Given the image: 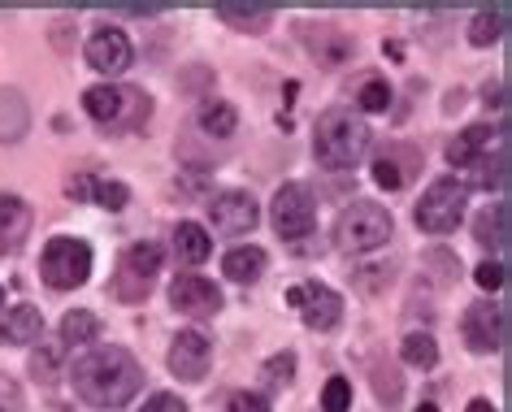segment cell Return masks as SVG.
I'll return each instance as SVG.
<instances>
[{
	"label": "cell",
	"mask_w": 512,
	"mask_h": 412,
	"mask_svg": "<svg viewBox=\"0 0 512 412\" xmlns=\"http://www.w3.org/2000/svg\"><path fill=\"white\" fill-rule=\"evenodd\" d=\"M291 373H296V356H291V352H278V356L265 360V382H270V386H287Z\"/></svg>",
	"instance_id": "obj_33"
},
{
	"label": "cell",
	"mask_w": 512,
	"mask_h": 412,
	"mask_svg": "<svg viewBox=\"0 0 512 412\" xmlns=\"http://www.w3.org/2000/svg\"><path fill=\"white\" fill-rule=\"evenodd\" d=\"M174 252H178V261H187V265H204L209 252H213L209 230H204L200 222H178L174 226Z\"/></svg>",
	"instance_id": "obj_20"
},
{
	"label": "cell",
	"mask_w": 512,
	"mask_h": 412,
	"mask_svg": "<svg viewBox=\"0 0 512 412\" xmlns=\"http://www.w3.org/2000/svg\"><path fill=\"white\" fill-rule=\"evenodd\" d=\"M400 356H404V365H413V369H434L439 365V343H434V334L413 330L400 343Z\"/></svg>",
	"instance_id": "obj_27"
},
{
	"label": "cell",
	"mask_w": 512,
	"mask_h": 412,
	"mask_svg": "<svg viewBox=\"0 0 512 412\" xmlns=\"http://www.w3.org/2000/svg\"><path fill=\"white\" fill-rule=\"evenodd\" d=\"M217 18L230 22V27H235V31L261 35V31H270L274 9H270V5H217Z\"/></svg>",
	"instance_id": "obj_21"
},
{
	"label": "cell",
	"mask_w": 512,
	"mask_h": 412,
	"mask_svg": "<svg viewBox=\"0 0 512 412\" xmlns=\"http://www.w3.org/2000/svg\"><path fill=\"white\" fill-rule=\"evenodd\" d=\"M287 304L300 308V321L309 330H335L343 321V295L326 282H296L287 291Z\"/></svg>",
	"instance_id": "obj_9"
},
{
	"label": "cell",
	"mask_w": 512,
	"mask_h": 412,
	"mask_svg": "<svg viewBox=\"0 0 512 412\" xmlns=\"http://www.w3.org/2000/svg\"><path fill=\"white\" fill-rule=\"evenodd\" d=\"M209 222L217 235H248V230L261 222V209H256V200L248 191H222V196L209 200Z\"/></svg>",
	"instance_id": "obj_11"
},
{
	"label": "cell",
	"mask_w": 512,
	"mask_h": 412,
	"mask_svg": "<svg viewBox=\"0 0 512 412\" xmlns=\"http://www.w3.org/2000/svg\"><path fill=\"white\" fill-rule=\"evenodd\" d=\"M356 105H361L365 113H382V109L391 105V87L382 83V79H369L361 92H356Z\"/></svg>",
	"instance_id": "obj_32"
},
{
	"label": "cell",
	"mask_w": 512,
	"mask_h": 412,
	"mask_svg": "<svg viewBox=\"0 0 512 412\" xmlns=\"http://www.w3.org/2000/svg\"><path fill=\"white\" fill-rule=\"evenodd\" d=\"M309 31H317V35H309V48L317 53L322 66H343V61L352 57V40L343 31H335V27H309Z\"/></svg>",
	"instance_id": "obj_24"
},
{
	"label": "cell",
	"mask_w": 512,
	"mask_h": 412,
	"mask_svg": "<svg viewBox=\"0 0 512 412\" xmlns=\"http://www.w3.org/2000/svg\"><path fill=\"white\" fill-rule=\"evenodd\" d=\"M161 274V248L157 243H131L118 261V278H113V291L122 295L126 304L144 300L152 291V278Z\"/></svg>",
	"instance_id": "obj_8"
},
{
	"label": "cell",
	"mask_w": 512,
	"mask_h": 412,
	"mask_svg": "<svg viewBox=\"0 0 512 412\" xmlns=\"http://www.w3.org/2000/svg\"><path fill=\"white\" fill-rule=\"evenodd\" d=\"M31 222H35L31 204L14 196V191H0V256H14L27 243Z\"/></svg>",
	"instance_id": "obj_15"
},
{
	"label": "cell",
	"mask_w": 512,
	"mask_h": 412,
	"mask_svg": "<svg viewBox=\"0 0 512 412\" xmlns=\"http://www.w3.org/2000/svg\"><path fill=\"white\" fill-rule=\"evenodd\" d=\"M100 334V317L87 313V308H74V313L61 317V343H92Z\"/></svg>",
	"instance_id": "obj_29"
},
{
	"label": "cell",
	"mask_w": 512,
	"mask_h": 412,
	"mask_svg": "<svg viewBox=\"0 0 512 412\" xmlns=\"http://www.w3.org/2000/svg\"><path fill=\"white\" fill-rule=\"evenodd\" d=\"M144 412H187V404H183V399H178V395L161 391V395H152V399H148Z\"/></svg>",
	"instance_id": "obj_37"
},
{
	"label": "cell",
	"mask_w": 512,
	"mask_h": 412,
	"mask_svg": "<svg viewBox=\"0 0 512 412\" xmlns=\"http://www.w3.org/2000/svg\"><path fill=\"white\" fill-rule=\"evenodd\" d=\"M209 365H213V343L204 339L200 330H178L174 343H170V369H174V378L200 382L204 373H209Z\"/></svg>",
	"instance_id": "obj_13"
},
{
	"label": "cell",
	"mask_w": 512,
	"mask_h": 412,
	"mask_svg": "<svg viewBox=\"0 0 512 412\" xmlns=\"http://www.w3.org/2000/svg\"><path fill=\"white\" fill-rule=\"evenodd\" d=\"M504 27H508V5L478 9V14H473V22H469V44H478V48L495 44L499 35H504Z\"/></svg>",
	"instance_id": "obj_26"
},
{
	"label": "cell",
	"mask_w": 512,
	"mask_h": 412,
	"mask_svg": "<svg viewBox=\"0 0 512 412\" xmlns=\"http://www.w3.org/2000/svg\"><path fill=\"white\" fill-rule=\"evenodd\" d=\"M40 274L53 291H74L83 287L87 274H92V248L83 239H70V235H57L44 243V256H40Z\"/></svg>",
	"instance_id": "obj_5"
},
{
	"label": "cell",
	"mask_w": 512,
	"mask_h": 412,
	"mask_svg": "<svg viewBox=\"0 0 512 412\" xmlns=\"http://www.w3.org/2000/svg\"><path fill=\"white\" fill-rule=\"evenodd\" d=\"M465 343H469V352H499L504 347V308H499L495 300H478V304H469L465 308Z\"/></svg>",
	"instance_id": "obj_10"
},
{
	"label": "cell",
	"mask_w": 512,
	"mask_h": 412,
	"mask_svg": "<svg viewBox=\"0 0 512 412\" xmlns=\"http://www.w3.org/2000/svg\"><path fill=\"white\" fill-rule=\"evenodd\" d=\"M417 412H439V408H434V404H421V408H417Z\"/></svg>",
	"instance_id": "obj_39"
},
{
	"label": "cell",
	"mask_w": 512,
	"mask_h": 412,
	"mask_svg": "<svg viewBox=\"0 0 512 412\" xmlns=\"http://www.w3.org/2000/svg\"><path fill=\"white\" fill-rule=\"evenodd\" d=\"M226 412H270V404H265V395H256V391H239V395H230Z\"/></svg>",
	"instance_id": "obj_36"
},
{
	"label": "cell",
	"mask_w": 512,
	"mask_h": 412,
	"mask_svg": "<svg viewBox=\"0 0 512 412\" xmlns=\"http://www.w3.org/2000/svg\"><path fill=\"white\" fill-rule=\"evenodd\" d=\"M391 213L382 209V204L374 200H352L348 209L339 213V222H335V239H339V248L348 252V256H365V252H378L382 243L391 239Z\"/></svg>",
	"instance_id": "obj_3"
},
{
	"label": "cell",
	"mask_w": 512,
	"mask_h": 412,
	"mask_svg": "<svg viewBox=\"0 0 512 412\" xmlns=\"http://www.w3.org/2000/svg\"><path fill=\"white\" fill-rule=\"evenodd\" d=\"M44 334V313L40 308H31V304H18V308H9L5 321H0V343H35Z\"/></svg>",
	"instance_id": "obj_18"
},
{
	"label": "cell",
	"mask_w": 512,
	"mask_h": 412,
	"mask_svg": "<svg viewBox=\"0 0 512 412\" xmlns=\"http://www.w3.org/2000/svg\"><path fill=\"white\" fill-rule=\"evenodd\" d=\"M322 412H352V382L348 378H330L322 391Z\"/></svg>",
	"instance_id": "obj_31"
},
{
	"label": "cell",
	"mask_w": 512,
	"mask_h": 412,
	"mask_svg": "<svg viewBox=\"0 0 512 412\" xmlns=\"http://www.w3.org/2000/svg\"><path fill=\"white\" fill-rule=\"evenodd\" d=\"M270 217H274V230L283 239H309L313 226H317V200L304 183H283L274 191V204H270Z\"/></svg>",
	"instance_id": "obj_7"
},
{
	"label": "cell",
	"mask_w": 512,
	"mask_h": 412,
	"mask_svg": "<svg viewBox=\"0 0 512 412\" xmlns=\"http://www.w3.org/2000/svg\"><path fill=\"white\" fill-rule=\"evenodd\" d=\"M465 204H469V187L456 183V178H439L421 191L417 200V226L426 235H452L465 217Z\"/></svg>",
	"instance_id": "obj_6"
},
{
	"label": "cell",
	"mask_w": 512,
	"mask_h": 412,
	"mask_svg": "<svg viewBox=\"0 0 512 412\" xmlns=\"http://www.w3.org/2000/svg\"><path fill=\"white\" fill-rule=\"evenodd\" d=\"M83 109L87 118L100 126H118V131H135L148 122V96L131 92V87H113V83H96L83 92Z\"/></svg>",
	"instance_id": "obj_4"
},
{
	"label": "cell",
	"mask_w": 512,
	"mask_h": 412,
	"mask_svg": "<svg viewBox=\"0 0 512 412\" xmlns=\"http://www.w3.org/2000/svg\"><path fill=\"white\" fill-rule=\"evenodd\" d=\"M196 122H200L204 135L226 139V135H235V126H239V109L230 105V100H204L200 113H196Z\"/></svg>",
	"instance_id": "obj_23"
},
{
	"label": "cell",
	"mask_w": 512,
	"mask_h": 412,
	"mask_svg": "<svg viewBox=\"0 0 512 412\" xmlns=\"http://www.w3.org/2000/svg\"><path fill=\"white\" fill-rule=\"evenodd\" d=\"M0 308H5V287H0Z\"/></svg>",
	"instance_id": "obj_40"
},
{
	"label": "cell",
	"mask_w": 512,
	"mask_h": 412,
	"mask_svg": "<svg viewBox=\"0 0 512 412\" xmlns=\"http://www.w3.org/2000/svg\"><path fill=\"white\" fill-rule=\"evenodd\" d=\"M265 265H270V256L256 248V243H248V248H230L226 261H222L226 278H235V282H256L265 274Z\"/></svg>",
	"instance_id": "obj_22"
},
{
	"label": "cell",
	"mask_w": 512,
	"mask_h": 412,
	"mask_svg": "<svg viewBox=\"0 0 512 412\" xmlns=\"http://www.w3.org/2000/svg\"><path fill=\"white\" fill-rule=\"evenodd\" d=\"M70 382H74V395H79L83 404L122 408V404H131L135 391L144 386V369H139V360L126 352V347L100 343V347H87V352L74 360Z\"/></svg>",
	"instance_id": "obj_1"
},
{
	"label": "cell",
	"mask_w": 512,
	"mask_h": 412,
	"mask_svg": "<svg viewBox=\"0 0 512 412\" xmlns=\"http://www.w3.org/2000/svg\"><path fill=\"white\" fill-rule=\"evenodd\" d=\"M83 57H87V66L100 70V74H122L135 61V48H131V40H126V31L100 27V31H92V40H87V48H83Z\"/></svg>",
	"instance_id": "obj_14"
},
{
	"label": "cell",
	"mask_w": 512,
	"mask_h": 412,
	"mask_svg": "<svg viewBox=\"0 0 512 412\" xmlns=\"http://www.w3.org/2000/svg\"><path fill=\"white\" fill-rule=\"evenodd\" d=\"M413 170H421V157H417L413 148H404V144H387V148H382L378 157H374V183L387 187V191L408 187Z\"/></svg>",
	"instance_id": "obj_16"
},
{
	"label": "cell",
	"mask_w": 512,
	"mask_h": 412,
	"mask_svg": "<svg viewBox=\"0 0 512 412\" xmlns=\"http://www.w3.org/2000/svg\"><path fill=\"white\" fill-rule=\"evenodd\" d=\"M465 412H495V404H491V399H473Z\"/></svg>",
	"instance_id": "obj_38"
},
{
	"label": "cell",
	"mask_w": 512,
	"mask_h": 412,
	"mask_svg": "<svg viewBox=\"0 0 512 412\" xmlns=\"http://www.w3.org/2000/svg\"><path fill=\"white\" fill-rule=\"evenodd\" d=\"M170 304L187 317H213V313H222V291H217L213 278L178 274L174 287H170Z\"/></svg>",
	"instance_id": "obj_12"
},
{
	"label": "cell",
	"mask_w": 512,
	"mask_h": 412,
	"mask_svg": "<svg viewBox=\"0 0 512 412\" xmlns=\"http://www.w3.org/2000/svg\"><path fill=\"white\" fill-rule=\"evenodd\" d=\"M100 209H109V213H122L126 204H131V187L126 183H113V178H92V191H87Z\"/></svg>",
	"instance_id": "obj_30"
},
{
	"label": "cell",
	"mask_w": 512,
	"mask_h": 412,
	"mask_svg": "<svg viewBox=\"0 0 512 412\" xmlns=\"http://www.w3.org/2000/svg\"><path fill=\"white\" fill-rule=\"evenodd\" d=\"M473 282H478L482 291H499V287H504V265H499V261H482L478 269H473Z\"/></svg>",
	"instance_id": "obj_34"
},
{
	"label": "cell",
	"mask_w": 512,
	"mask_h": 412,
	"mask_svg": "<svg viewBox=\"0 0 512 412\" xmlns=\"http://www.w3.org/2000/svg\"><path fill=\"white\" fill-rule=\"evenodd\" d=\"M369 126L365 118H356L352 109H330L317 118V135H313V152L326 170H356L369 152Z\"/></svg>",
	"instance_id": "obj_2"
},
{
	"label": "cell",
	"mask_w": 512,
	"mask_h": 412,
	"mask_svg": "<svg viewBox=\"0 0 512 412\" xmlns=\"http://www.w3.org/2000/svg\"><path fill=\"white\" fill-rule=\"evenodd\" d=\"M473 239L495 252L508 248V204H491V209L478 217V226H473Z\"/></svg>",
	"instance_id": "obj_25"
},
{
	"label": "cell",
	"mask_w": 512,
	"mask_h": 412,
	"mask_svg": "<svg viewBox=\"0 0 512 412\" xmlns=\"http://www.w3.org/2000/svg\"><path fill=\"white\" fill-rule=\"evenodd\" d=\"M22 408H27V399H22V386L0 373V412H22Z\"/></svg>",
	"instance_id": "obj_35"
},
{
	"label": "cell",
	"mask_w": 512,
	"mask_h": 412,
	"mask_svg": "<svg viewBox=\"0 0 512 412\" xmlns=\"http://www.w3.org/2000/svg\"><path fill=\"white\" fill-rule=\"evenodd\" d=\"M491 144H495V131H491V126H465V131H460L452 144H447V161H452L456 170H469V165L478 161Z\"/></svg>",
	"instance_id": "obj_19"
},
{
	"label": "cell",
	"mask_w": 512,
	"mask_h": 412,
	"mask_svg": "<svg viewBox=\"0 0 512 412\" xmlns=\"http://www.w3.org/2000/svg\"><path fill=\"white\" fill-rule=\"evenodd\" d=\"M31 126V109L18 87H0V144H18Z\"/></svg>",
	"instance_id": "obj_17"
},
{
	"label": "cell",
	"mask_w": 512,
	"mask_h": 412,
	"mask_svg": "<svg viewBox=\"0 0 512 412\" xmlns=\"http://www.w3.org/2000/svg\"><path fill=\"white\" fill-rule=\"evenodd\" d=\"M469 170H473V178H469L473 187H482V191H491V187H495V191H499V187H504V178H508V174H504V170H508V152H504V144L495 148V157H478V161L469 165ZM469 183H465V187H469Z\"/></svg>",
	"instance_id": "obj_28"
}]
</instances>
